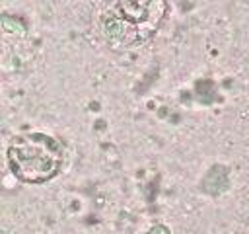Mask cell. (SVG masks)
<instances>
[{"mask_svg":"<svg viewBox=\"0 0 249 234\" xmlns=\"http://www.w3.org/2000/svg\"><path fill=\"white\" fill-rule=\"evenodd\" d=\"M8 166L23 183H45L64 164V146L47 133L18 135L8 144Z\"/></svg>","mask_w":249,"mask_h":234,"instance_id":"7a4b0ae2","label":"cell"},{"mask_svg":"<svg viewBox=\"0 0 249 234\" xmlns=\"http://www.w3.org/2000/svg\"><path fill=\"white\" fill-rule=\"evenodd\" d=\"M167 12V0H95L99 33L117 51L134 49L150 41Z\"/></svg>","mask_w":249,"mask_h":234,"instance_id":"6da1fadb","label":"cell"}]
</instances>
